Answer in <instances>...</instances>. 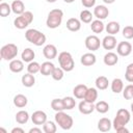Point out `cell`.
Masks as SVG:
<instances>
[{"mask_svg": "<svg viewBox=\"0 0 133 133\" xmlns=\"http://www.w3.org/2000/svg\"><path fill=\"white\" fill-rule=\"evenodd\" d=\"M54 117H55L56 124L63 130H70L74 125V121L72 116L63 111H57Z\"/></svg>", "mask_w": 133, "mask_h": 133, "instance_id": "5", "label": "cell"}, {"mask_svg": "<svg viewBox=\"0 0 133 133\" xmlns=\"http://www.w3.org/2000/svg\"><path fill=\"white\" fill-rule=\"evenodd\" d=\"M29 119V114L27 111L25 110H20L17 112L16 114V122L20 125H23V124H26Z\"/></svg>", "mask_w": 133, "mask_h": 133, "instance_id": "31", "label": "cell"}, {"mask_svg": "<svg viewBox=\"0 0 133 133\" xmlns=\"http://www.w3.org/2000/svg\"><path fill=\"white\" fill-rule=\"evenodd\" d=\"M123 36L127 39L133 38V26H125L123 29Z\"/></svg>", "mask_w": 133, "mask_h": 133, "instance_id": "42", "label": "cell"}, {"mask_svg": "<svg viewBox=\"0 0 133 133\" xmlns=\"http://www.w3.org/2000/svg\"><path fill=\"white\" fill-rule=\"evenodd\" d=\"M14 25H15V27L18 28V29H25V28H26L28 25H30V24L28 23V21H27L22 15H19V17H17V18L15 19Z\"/></svg>", "mask_w": 133, "mask_h": 133, "instance_id": "30", "label": "cell"}, {"mask_svg": "<svg viewBox=\"0 0 133 133\" xmlns=\"http://www.w3.org/2000/svg\"><path fill=\"white\" fill-rule=\"evenodd\" d=\"M97 99H98V91H97V88H95V87H89V88H87V91H86L85 97H84L83 100H85L86 102H89V103H95Z\"/></svg>", "mask_w": 133, "mask_h": 133, "instance_id": "23", "label": "cell"}, {"mask_svg": "<svg viewBox=\"0 0 133 133\" xmlns=\"http://www.w3.org/2000/svg\"><path fill=\"white\" fill-rule=\"evenodd\" d=\"M116 53L119 56H129L132 53V45L129 42H121L116 46Z\"/></svg>", "mask_w": 133, "mask_h": 133, "instance_id": "8", "label": "cell"}, {"mask_svg": "<svg viewBox=\"0 0 133 133\" xmlns=\"http://www.w3.org/2000/svg\"><path fill=\"white\" fill-rule=\"evenodd\" d=\"M25 38L29 43H31V44H33V45H35L37 47H39V46H42V45H44L46 43V35L44 33H42L41 31L36 30V29H28V30H26Z\"/></svg>", "mask_w": 133, "mask_h": 133, "instance_id": "3", "label": "cell"}, {"mask_svg": "<svg viewBox=\"0 0 133 133\" xmlns=\"http://www.w3.org/2000/svg\"><path fill=\"white\" fill-rule=\"evenodd\" d=\"M81 3L84 7L89 8V7H94L96 4V0H81Z\"/></svg>", "mask_w": 133, "mask_h": 133, "instance_id": "43", "label": "cell"}, {"mask_svg": "<svg viewBox=\"0 0 133 133\" xmlns=\"http://www.w3.org/2000/svg\"><path fill=\"white\" fill-rule=\"evenodd\" d=\"M34 56H35V53L34 51L31 49V48H26L25 50H23L22 54H21V58L24 62H31L33 61L34 59Z\"/></svg>", "mask_w": 133, "mask_h": 133, "instance_id": "22", "label": "cell"}, {"mask_svg": "<svg viewBox=\"0 0 133 133\" xmlns=\"http://www.w3.org/2000/svg\"><path fill=\"white\" fill-rule=\"evenodd\" d=\"M28 103V100H27V97L22 95V94H19L17 96H15L14 98V105L18 108H23L27 105Z\"/></svg>", "mask_w": 133, "mask_h": 133, "instance_id": "25", "label": "cell"}, {"mask_svg": "<svg viewBox=\"0 0 133 133\" xmlns=\"http://www.w3.org/2000/svg\"><path fill=\"white\" fill-rule=\"evenodd\" d=\"M9 70L12 73H21L24 70V63L23 60H19V59H12L9 62Z\"/></svg>", "mask_w": 133, "mask_h": 133, "instance_id": "19", "label": "cell"}, {"mask_svg": "<svg viewBox=\"0 0 133 133\" xmlns=\"http://www.w3.org/2000/svg\"><path fill=\"white\" fill-rule=\"evenodd\" d=\"M11 133H24V130L22 128H19V127H16L11 130Z\"/></svg>", "mask_w": 133, "mask_h": 133, "instance_id": "44", "label": "cell"}, {"mask_svg": "<svg viewBox=\"0 0 133 133\" xmlns=\"http://www.w3.org/2000/svg\"><path fill=\"white\" fill-rule=\"evenodd\" d=\"M66 28L73 32L79 31L81 28V21L76 19V18H70L66 21Z\"/></svg>", "mask_w": 133, "mask_h": 133, "instance_id": "16", "label": "cell"}, {"mask_svg": "<svg viewBox=\"0 0 133 133\" xmlns=\"http://www.w3.org/2000/svg\"><path fill=\"white\" fill-rule=\"evenodd\" d=\"M11 10L16 15H22L25 11V5L21 0H15L11 3Z\"/></svg>", "mask_w": 133, "mask_h": 133, "instance_id": "24", "label": "cell"}, {"mask_svg": "<svg viewBox=\"0 0 133 133\" xmlns=\"http://www.w3.org/2000/svg\"><path fill=\"white\" fill-rule=\"evenodd\" d=\"M29 133H42V130L39 128H31L29 130Z\"/></svg>", "mask_w": 133, "mask_h": 133, "instance_id": "45", "label": "cell"}, {"mask_svg": "<svg viewBox=\"0 0 133 133\" xmlns=\"http://www.w3.org/2000/svg\"><path fill=\"white\" fill-rule=\"evenodd\" d=\"M111 127H112V123L107 117H102L98 122V129L101 132H108V131H110Z\"/></svg>", "mask_w": 133, "mask_h": 133, "instance_id": "18", "label": "cell"}, {"mask_svg": "<svg viewBox=\"0 0 133 133\" xmlns=\"http://www.w3.org/2000/svg\"><path fill=\"white\" fill-rule=\"evenodd\" d=\"M62 102L66 110H71L76 106V100L73 97H64L62 99Z\"/></svg>", "mask_w": 133, "mask_h": 133, "instance_id": "37", "label": "cell"}, {"mask_svg": "<svg viewBox=\"0 0 133 133\" xmlns=\"http://www.w3.org/2000/svg\"><path fill=\"white\" fill-rule=\"evenodd\" d=\"M0 55L4 60H12L18 55V47L15 44H6L1 48Z\"/></svg>", "mask_w": 133, "mask_h": 133, "instance_id": "6", "label": "cell"}, {"mask_svg": "<svg viewBox=\"0 0 133 133\" xmlns=\"http://www.w3.org/2000/svg\"><path fill=\"white\" fill-rule=\"evenodd\" d=\"M43 54H44V56H45L47 59L52 60V59L56 58V56H57V49H56V47H55L54 45L48 44V45H46V46L44 47V49H43Z\"/></svg>", "mask_w": 133, "mask_h": 133, "instance_id": "10", "label": "cell"}, {"mask_svg": "<svg viewBox=\"0 0 133 133\" xmlns=\"http://www.w3.org/2000/svg\"><path fill=\"white\" fill-rule=\"evenodd\" d=\"M125 78L128 82L133 83V62L129 63L126 68V73H125Z\"/></svg>", "mask_w": 133, "mask_h": 133, "instance_id": "41", "label": "cell"}, {"mask_svg": "<svg viewBox=\"0 0 133 133\" xmlns=\"http://www.w3.org/2000/svg\"><path fill=\"white\" fill-rule=\"evenodd\" d=\"M123 97L126 100L133 99V84H129L125 86V88L123 89Z\"/></svg>", "mask_w": 133, "mask_h": 133, "instance_id": "40", "label": "cell"}, {"mask_svg": "<svg viewBox=\"0 0 133 133\" xmlns=\"http://www.w3.org/2000/svg\"><path fill=\"white\" fill-rule=\"evenodd\" d=\"M90 29H91V31L95 32V33H101V32L105 29V25H104V23L102 22V20L97 19V20H95V21L91 22V24H90Z\"/></svg>", "mask_w": 133, "mask_h": 133, "instance_id": "29", "label": "cell"}, {"mask_svg": "<svg viewBox=\"0 0 133 133\" xmlns=\"http://www.w3.org/2000/svg\"><path fill=\"white\" fill-rule=\"evenodd\" d=\"M22 84L25 86V87H31L34 85L35 83V78L33 76V74H30V73H27L25 75L22 76Z\"/></svg>", "mask_w": 133, "mask_h": 133, "instance_id": "26", "label": "cell"}, {"mask_svg": "<svg viewBox=\"0 0 133 133\" xmlns=\"http://www.w3.org/2000/svg\"><path fill=\"white\" fill-rule=\"evenodd\" d=\"M130 118H131V114L127 109H125V108L118 109L116 112V115L112 122V126H113L114 130L116 131L123 127H126V125L129 123Z\"/></svg>", "mask_w": 133, "mask_h": 133, "instance_id": "2", "label": "cell"}, {"mask_svg": "<svg viewBox=\"0 0 133 133\" xmlns=\"http://www.w3.org/2000/svg\"><path fill=\"white\" fill-rule=\"evenodd\" d=\"M87 86L85 84H78L74 87L73 89V94L75 96L76 99H84L85 97V94L87 91Z\"/></svg>", "mask_w": 133, "mask_h": 133, "instance_id": "17", "label": "cell"}, {"mask_svg": "<svg viewBox=\"0 0 133 133\" xmlns=\"http://www.w3.org/2000/svg\"><path fill=\"white\" fill-rule=\"evenodd\" d=\"M51 108L54 110V111H63L65 110L64 108V105H63V102H62V99H53L51 101Z\"/></svg>", "mask_w": 133, "mask_h": 133, "instance_id": "32", "label": "cell"}, {"mask_svg": "<svg viewBox=\"0 0 133 133\" xmlns=\"http://www.w3.org/2000/svg\"><path fill=\"white\" fill-rule=\"evenodd\" d=\"M47 2H49V3H54V2H56V0H46Z\"/></svg>", "mask_w": 133, "mask_h": 133, "instance_id": "49", "label": "cell"}, {"mask_svg": "<svg viewBox=\"0 0 133 133\" xmlns=\"http://www.w3.org/2000/svg\"><path fill=\"white\" fill-rule=\"evenodd\" d=\"M62 18H63V11L59 8H54L50 10V12L48 14L46 25L51 29H55L60 26L62 22Z\"/></svg>", "mask_w": 133, "mask_h": 133, "instance_id": "1", "label": "cell"}, {"mask_svg": "<svg viewBox=\"0 0 133 133\" xmlns=\"http://www.w3.org/2000/svg\"><path fill=\"white\" fill-rule=\"evenodd\" d=\"M96 61H97V58L94 53H85L80 58V62L84 66H91L96 63Z\"/></svg>", "mask_w": 133, "mask_h": 133, "instance_id": "14", "label": "cell"}, {"mask_svg": "<svg viewBox=\"0 0 133 133\" xmlns=\"http://www.w3.org/2000/svg\"><path fill=\"white\" fill-rule=\"evenodd\" d=\"M84 43H85V47L87 48V50H90L91 52L99 50L100 46L102 45V42L97 35H88L85 38Z\"/></svg>", "mask_w": 133, "mask_h": 133, "instance_id": "7", "label": "cell"}, {"mask_svg": "<svg viewBox=\"0 0 133 133\" xmlns=\"http://www.w3.org/2000/svg\"><path fill=\"white\" fill-rule=\"evenodd\" d=\"M31 121L34 125L39 126V125H44L47 122V114L46 112L42 111V110H36L32 113L31 115Z\"/></svg>", "mask_w": 133, "mask_h": 133, "instance_id": "9", "label": "cell"}, {"mask_svg": "<svg viewBox=\"0 0 133 133\" xmlns=\"http://www.w3.org/2000/svg\"><path fill=\"white\" fill-rule=\"evenodd\" d=\"M10 11H12V10H11V5H9V4L6 3V2H2V3L0 4V16H1V17L5 18V17L9 16Z\"/></svg>", "mask_w": 133, "mask_h": 133, "instance_id": "36", "label": "cell"}, {"mask_svg": "<svg viewBox=\"0 0 133 133\" xmlns=\"http://www.w3.org/2000/svg\"><path fill=\"white\" fill-rule=\"evenodd\" d=\"M27 71H28V73L34 75V74H36L41 71V64L36 61H31L27 65Z\"/></svg>", "mask_w": 133, "mask_h": 133, "instance_id": "38", "label": "cell"}, {"mask_svg": "<svg viewBox=\"0 0 133 133\" xmlns=\"http://www.w3.org/2000/svg\"><path fill=\"white\" fill-rule=\"evenodd\" d=\"M63 1H64L65 3H73L75 0H63Z\"/></svg>", "mask_w": 133, "mask_h": 133, "instance_id": "48", "label": "cell"}, {"mask_svg": "<svg viewBox=\"0 0 133 133\" xmlns=\"http://www.w3.org/2000/svg\"><path fill=\"white\" fill-rule=\"evenodd\" d=\"M124 89V82L122 79L119 78H115L112 80L111 82V90L114 92V94H119L122 92Z\"/></svg>", "mask_w": 133, "mask_h": 133, "instance_id": "27", "label": "cell"}, {"mask_svg": "<svg viewBox=\"0 0 133 133\" xmlns=\"http://www.w3.org/2000/svg\"><path fill=\"white\" fill-rule=\"evenodd\" d=\"M114 1H115V0H103V2L106 3V4H112Z\"/></svg>", "mask_w": 133, "mask_h": 133, "instance_id": "47", "label": "cell"}, {"mask_svg": "<svg viewBox=\"0 0 133 133\" xmlns=\"http://www.w3.org/2000/svg\"><path fill=\"white\" fill-rule=\"evenodd\" d=\"M116 38L114 35H106L102 41V47L105 50H113L116 47Z\"/></svg>", "mask_w": 133, "mask_h": 133, "instance_id": "11", "label": "cell"}, {"mask_svg": "<svg viewBox=\"0 0 133 133\" xmlns=\"http://www.w3.org/2000/svg\"><path fill=\"white\" fill-rule=\"evenodd\" d=\"M95 107H96V110L99 113H106L109 110V104L107 102H105V101H99L95 105Z\"/></svg>", "mask_w": 133, "mask_h": 133, "instance_id": "35", "label": "cell"}, {"mask_svg": "<svg viewBox=\"0 0 133 133\" xmlns=\"http://www.w3.org/2000/svg\"><path fill=\"white\" fill-rule=\"evenodd\" d=\"M0 131H2V132H4V133H6V130H4L3 128H0Z\"/></svg>", "mask_w": 133, "mask_h": 133, "instance_id": "50", "label": "cell"}, {"mask_svg": "<svg viewBox=\"0 0 133 133\" xmlns=\"http://www.w3.org/2000/svg\"><path fill=\"white\" fill-rule=\"evenodd\" d=\"M119 29H121V26H119V24H118L117 22H115V21H111V22H109V23L105 26L106 32H107L108 34H110V35H114V34L118 33Z\"/></svg>", "mask_w": 133, "mask_h": 133, "instance_id": "21", "label": "cell"}, {"mask_svg": "<svg viewBox=\"0 0 133 133\" xmlns=\"http://www.w3.org/2000/svg\"><path fill=\"white\" fill-rule=\"evenodd\" d=\"M58 62H59V66L64 72H71L75 68V62H74V59L72 57V54L70 52H66V51L59 53Z\"/></svg>", "mask_w": 133, "mask_h": 133, "instance_id": "4", "label": "cell"}, {"mask_svg": "<svg viewBox=\"0 0 133 133\" xmlns=\"http://www.w3.org/2000/svg\"><path fill=\"white\" fill-rule=\"evenodd\" d=\"M78 109L82 114H90L94 110H96V107H95L94 103H89V102H86L85 100H83L79 103Z\"/></svg>", "mask_w": 133, "mask_h": 133, "instance_id": "13", "label": "cell"}, {"mask_svg": "<svg viewBox=\"0 0 133 133\" xmlns=\"http://www.w3.org/2000/svg\"><path fill=\"white\" fill-rule=\"evenodd\" d=\"M103 61L106 65L108 66H113L117 63L118 61V56L116 53H113V52H108L104 55V58H103Z\"/></svg>", "mask_w": 133, "mask_h": 133, "instance_id": "15", "label": "cell"}, {"mask_svg": "<svg viewBox=\"0 0 133 133\" xmlns=\"http://www.w3.org/2000/svg\"><path fill=\"white\" fill-rule=\"evenodd\" d=\"M116 132H117V133H129V130H128L126 127H123V128L116 130Z\"/></svg>", "mask_w": 133, "mask_h": 133, "instance_id": "46", "label": "cell"}, {"mask_svg": "<svg viewBox=\"0 0 133 133\" xmlns=\"http://www.w3.org/2000/svg\"><path fill=\"white\" fill-rule=\"evenodd\" d=\"M51 76H52V78H53L54 80L60 81V80L63 78V76H64V71H63L61 68H54V70H53Z\"/></svg>", "mask_w": 133, "mask_h": 133, "instance_id": "39", "label": "cell"}, {"mask_svg": "<svg viewBox=\"0 0 133 133\" xmlns=\"http://www.w3.org/2000/svg\"><path fill=\"white\" fill-rule=\"evenodd\" d=\"M95 83H96V87L98 89H100V90L106 89L108 87V85H109V81H108L107 77H105V76H99V77H97Z\"/></svg>", "mask_w": 133, "mask_h": 133, "instance_id": "28", "label": "cell"}, {"mask_svg": "<svg viewBox=\"0 0 133 133\" xmlns=\"http://www.w3.org/2000/svg\"><path fill=\"white\" fill-rule=\"evenodd\" d=\"M109 9L105 5H97L94 8V16L99 20H104L108 17Z\"/></svg>", "mask_w": 133, "mask_h": 133, "instance_id": "12", "label": "cell"}, {"mask_svg": "<svg viewBox=\"0 0 133 133\" xmlns=\"http://www.w3.org/2000/svg\"><path fill=\"white\" fill-rule=\"evenodd\" d=\"M54 68H55V65L51 61H45V62H43L41 64V71H39V73L42 75H44V76H50L52 74Z\"/></svg>", "mask_w": 133, "mask_h": 133, "instance_id": "20", "label": "cell"}, {"mask_svg": "<svg viewBox=\"0 0 133 133\" xmlns=\"http://www.w3.org/2000/svg\"><path fill=\"white\" fill-rule=\"evenodd\" d=\"M80 21L83 23H86V24L91 23L92 22V14L87 9H83L80 12Z\"/></svg>", "mask_w": 133, "mask_h": 133, "instance_id": "34", "label": "cell"}, {"mask_svg": "<svg viewBox=\"0 0 133 133\" xmlns=\"http://www.w3.org/2000/svg\"><path fill=\"white\" fill-rule=\"evenodd\" d=\"M56 130H57V127H56L55 123L52 121H47L43 125V131L45 133H55Z\"/></svg>", "mask_w": 133, "mask_h": 133, "instance_id": "33", "label": "cell"}, {"mask_svg": "<svg viewBox=\"0 0 133 133\" xmlns=\"http://www.w3.org/2000/svg\"><path fill=\"white\" fill-rule=\"evenodd\" d=\"M131 112H132V113H133V103H132V104H131Z\"/></svg>", "mask_w": 133, "mask_h": 133, "instance_id": "51", "label": "cell"}]
</instances>
